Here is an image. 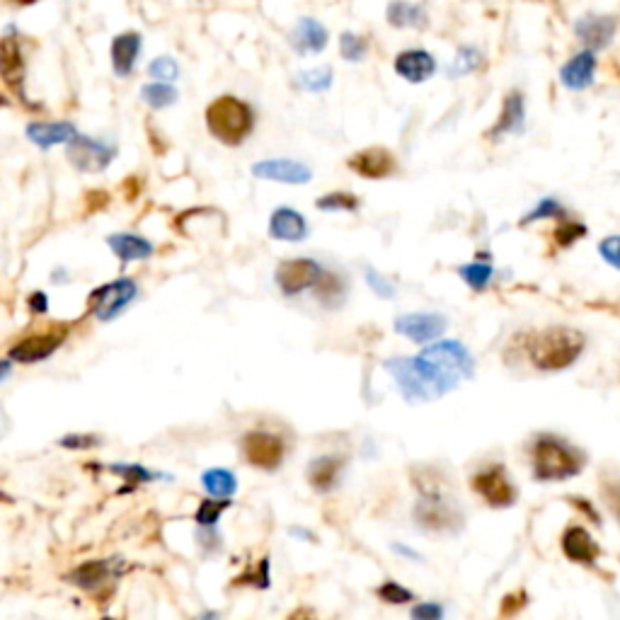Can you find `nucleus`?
Masks as SVG:
<instances>
[{
    "instance_id": "1",
    "label": "nucleus",
    "mask_w": 620,
    "mask_h": 620,
    "mask_svg": "<svg viewBox=\"0 0 620 620\" xmlns=\"http://www.w3.org/2000/svg\"><path fill=\"white\" fill-rule=\"evenodd\" d=\"M386 369L390 376L398 383L400 393L410 403H429V400H439L449 390L458 386V378L451 376L449 371L441 369L427 357H395L386 361Z\"/></svg>"
},
{
    "instance_id": "2",
    "label": "nucleus",
    "mask_w": 620,
    "mask_h": 620,
    "mask_svg": "<svg viewBox=\"0 0 620 620\" xmlns=\"http://www.w3.org/2000/svg\"><path fill=\"white\" fill-rule=\"evenodd\" d=\"M587 347L584 332L574 327H548V330L531 335L528 342V359L538 371H565L582 357Z\"/></svg>"
},
{
    "instance_id": "3",
    "label": "nucleus",
    "mask_w": 620,
    "mask_h": 620,
    "mask_svg": "<svg viewBox=\"0 0 620 620\" xmlns=\"http://www.w3.org/2000/svg\"><path fill=\"white\" fill-rule=\"evenodd\" d=\"M206 126H209L211 136L226 146H238L250 136L252 126H255V114H252L250 105L233 95L218 97L206 109Z\"/></svg>"
},
{
    "instance_id": "4",
    "label": "nucleus",
    "mask_w": 620,
    "mask_h": 620,
    "mask_svg": "<svg viewBox=\"0 0 620 620\" xmlns=\"http://www.w3.org/2000/svg\"><path fill=\"white\" fill-rule=\"evenodd\" d=\"M584 458L558 436L543 434L533 444V478L541 482L567 480L579 475Z\"/></svg>"
},
{
    "instance_id": "5",
    "label": "nucleus",
    "mask_w": 620,
    "mask_h": 620,
    "mask_svg": "<svg viewBox=\"0 0 620 620\" xmlns=\"http://www.w3.org/2000/svg\"><path fill=\"white\" fill-rule=\"evenodd\" d=\"M136 296H139V286H136V281L126 279V277L114 279L90 294L88 298L90 313H93L97 320H102V323H109V320H114L117 315H122L124 308L129 306Z\"/></svg>"
},
{
    "instance_id": "6",
    "label": "nucleus",
    "mask_w": 620,
    "mask_h": 620,
    "mask_svg": "<svg viewBox=\"0 0 620 620\" xmlns=\"http://www.w3.org/2000/svg\"><path fill=\"white\" fill-rule=\"evenodd\" d=\"M68 337L66 325H49L42 332H32V335L22 337L8 349V357L17 361V364H37V361L49 359L56 349L61 347L63 340Z\"/></svg>"
},
{
    "instance_id": "7",
    "label": "nucleus",
    "mask_w": 620,
    "mask_h": 620,
    "mask_svg": "<svg viewBox=\"0 0 620 620\" xmlns=\"http://www.w3.org/2000/svg\"><path fill=\"white\" fill-rule=\"evenodd\" d=\"M117 155V148L105 141L90 139V136H76L68 143V160L80 172H102Z\"/></svg>"
},
{
    "instance_id": "8",
    "label": "nucleus",
    "mask_w": 620,
    "mask_h": 620,
    "mask_svg": "<svg viewBox=\"0 0 620 620\" xmlns=\"http://www.w3.org/2000/svg\"><path fill=\"white\" fill-rule=\"evenodd\" d=\"M323 269L315 260H306V257H296V260H286L279 264L277 269V286L284 296H296L306 289H315Z\"/></svg>"
},
{
    "instance_id": "9",
    "label": "nucleus",
    "mask_w": 620,
    "mask_h": 620,
    "mask_svg": "<svg viewBox=\"0 0 620 620\" xmlns=\"http://www.w3.org/2000/svg\"><path fill=\"white\" fill-rule=\"evenodd\" d=\"M245 461L260 470H274L284 461V441L269 432H248L240 441Z\"/></svg>"
},
{
    "instance_id": "10",
    "label": "nucleus",
    "mask_w": 620,
    "mask_h": 620,
    "mask_svg": "<svg viewBox=\"0 0 620 620\" xmlns=\"http://www.w3.org/2000/svg\"><path fill=\"white\" fill-rule=\"evenodd\" d=\"M473 490L478 492L490 507L497 509L512 507L516 502V487L512 485V480L507 478L502 465H492V468L480 470L473 478Z\"/></svg>"
},
{
    "instance_id": "11",
    "label": "nucleus",
    "mask_w": 620,
    "mask_h": 620,
    "mask_svg": "<svg viewBox=\"0 0 620 620\" xmlns=\"http://www.w3.org/2000/svg\"><path fill=\"white\" fill-rule=\"evenodd\" d=\"M422 357L432 359L434 364L441 366V369L449 371L451 376H456L458 381H461V378H470L475 373L473 357H470L468 349L456 340L429 344V347L422 352Z\"/></svg>"
},
{
    "instance_id": "12",
    "label": "nucleus",
    "mask_w": 620,
    "mask_h": 620,
    "mask_svg": "<svg viewBox=\"0 0 620 620\" xmlns=\"http://www.w3.org/2000/svg\"><path fill=\"white\" fill-rule=\"evenodd\" d=\"M395 332L407 337V340L427 344L436 340L441 332L449 327V320L441 313H407L395 318Z\"/></svg>"
},
{
    "instance_id": "13",
    "label": "nucleus",
    "mask_w": 620,
    "mask_h": 620,
    "mask_svg": "<svg viewBox=\"0 0 620 620\" xmlns=\"http://www.w3.org/2000/svg\"><path fill=\"white\" fill-rule=\"evenodd\" d=\"M252 175L257 180H272L281 182V185H308L313 180V170L291 158L260 160V163L252 165Z\"/></svg>"
},
{
    "instance_id": "14",
    "label": "nucleus",
    "mask_w": 620,
    "mask_h": 620,
    "mask_svg": "<svg viewBox=\"0 0 620 620\" xmlns=\"http://www.w3.org/2000/svg\"><path fill=\"white\" fill-rule=\"evenodd\" d=\"M347 168L366 180H383L395 172V155L381 146L364 148L347 160Z\"/></svg>"
},
{
    "instance_id": "15",
    "label": "nucleus",
    "mask_w": 620,
    "mask_h": 620,
    "mask_svg": "<svg viewBox=\"0 0 620 620\" xmlns=\"http://www.w3.org/2000/svg\"><path fill=\"white\" fill-rule=\"evenodd\" d=\"M616 17L608 15H587L574 25V34H577L579 42L591 51L606 49L608 44L616 37Z\"/></svg>"
},
{
    "instance_id": "16",
    "label": "nucleus",
    "mask_w": 620,
    "mask_h": 620,
    "mask_svg": "<svg viewBox=\"0 0 620 620\" xmlns=\"http://www.w3.org/2000/svg\"><path fill=\"white\" fill-rule=\"evenodd\" d=\"M562 553L567 560L577 562V565L591 567L601 555V545L591 538V533L582 526H570L562 533Z\"/></svg>"
},
{
    "instance_id": "17",
    "label": "nucleus",
    "mask_w": 620,
    "mask_h": 620,
    "mask_svg": "<svg viewBox=\"0 0 620 620\" xmlns=\"http://www.w3.org/2000/svg\"><path fill=\"white\" fill-rule=\"evenodd\" d=\"M117 560H90L83 562V565L76 567L71 574H68V584L73 587H80L90 594H97L105 584H112V579L117 577Z\"/></svg>"
},
{
    "instance_id": "18",
    "label": "nucleus",
    "mask_w": 620,
    "mask_h": 620,
    "mask_svg": "<svg viewBox=\"0 0 620 620\" xmlns=\"http://www.w3.org/2000/svg\"><path fill=\"white\" fill-rule=\"evenodd\" d=\"M269 235L274 240H284V243H301L308 235V223L291 206H279L269 218Z\"/></svg>"
},
{
    "instance_id": "19",
    "label": "nucleus",
    "mask_w": 620,
    "mask_h": 620,
    "mask_svg": "<svg viewBox=\"0 0 620 620\" xmlns=\"http://www.w3.org/2000/svg\"><path fill=\"white\" fill-rule=\"evenodd\" d=\"M415 519L424 528H434V531H444V528H449V524H458V514L453 512L451 504H444V499L436 495V492H429V495L417 504Z\"/></svg>"
},
{
    "instance_id": "20",
    "label": "nucleus",
    "mask_w": 620,
    "mask_h": 620,
    "mask_svg": "<svg viewBox=\"0 0 620 620\" xmlns=\"http://www.w3.org/2000/svg\"><path fill=\"white\" fill-rule=\"evenodd\" d=\"M594 73H596V56L591 49L579 51L574 54L570 61L562 66L560 71V80L565 88L570 90H584L594 83Z\"/></svg>"
},
{
    "instance_id": "21",
    "label": "nucleus",
    "mask_w": 620,
    "mask_h": 620,
    "mask_svg": "<svg viewBox=\"0 0 620 620\" xmlns=\"http://www.w3.org/2000/svg\"><path fill=\"white\" fill-rule=\"evenodd\" d=\"M436 71V61L429 51L422 49H410L403 51V54L395 59V73L400 78L410 80V83H424L434 76Z\"/></svg>"
},
{
    "instance_id": "22",
    "label": "nucleus",
    "mask_w": 620,
    "mask_h": 620,
    "mask_svg": "<svg viewBox=\"0 0 620 620\" xmlns=\"http://www.w3.org/2000/svg\"><path fill=\"white\" fill-rule=\"evenodd\" d=\"M524 119H526V109H524V97L521 93H509L504 97L502 114H499L497 124L490 129V139H499L504 134H521L524 131Z\"/></svg>"
},
{
    "instance_id": "23",
    "label": "nucleus",
    "mask_w": 620,
    "mask_h": 620,
    "mask_svg": "<svg viewBox=\"0 0 620 620\" xmlns=\"http://www.w3.org/2000/svg\"><path fill=\"white\" fill-rule=\"evenodd\" d=\"M78 136L76 126L71 122H34L27 126V139L37 143L39 148L59 146V143H71Z\"/></svg>"
},
{
    "instance_id": "24",
    "label": "nucleus",
    "mask_w": 620,
    "mask_h": 620,
    "mask_svg": "<svg viewBox=\"0 0 620 620\" xmlns=\"http://www.w3.org/2000/svg\"><path fill=\"white\" fill-rule=\"evenodd\" d=\"M141 54V34L136 32H126L119 34L117 39L112 42V66L117 76H131L134 71V63L139 61Z\"/></svg>"
},
{
    "instance_id": "25",
    "label": "nucleus",
    "mask_w": 620,
    "mask_h": 620,
    "mask_svg": "<svg viewBox=\"0 0 620 620\" xmlns=\"http://www.w3.org/2000/svg\"><path fill=\"white\" fill-rule=\"evenodd\" d=\"M344 468V458L340 456H320L308 465V482L315 492H330L337 485Z\"/></svg>"
},
{
    "instance_id": "26",
    "label": "nucleus",
    "mask_w": 620,
    "mask_h": 620,
    "mask_svg": "<svg viewBox=\"0 0 620 620\" xmlns=\"http://www.w3.org/2000/svg\"><path fill=\"white\" fill-rule=\"evenodd\" d=\"M107 245L112 248L114 255H117L122 262L148 260V257L153 255V245L148 243L146 238H141V235H134V233L109 235Z\"/></svg>"
},
{
    "instance_id": "27",
    "label": "nucleus",
    "mask_w": 620,
    "mask_h": 620,
    "mask_svg": "<svg viewBox=\"0 0 620 620\" xmlns=\"http://www.w3.org/2000/svg\"><path fill=\"white\" fill-rule=\"evenodd\" d=\"M294 44L301 54H320L327 47V30L313 17H303L296 25Z\"/></svg>"
},
{
    "instance_id": "28",
    "label": "nucleus",
    "mask_w": 620,
    "mask_h": 620,
    "mask_svg": "<svg viewBox=\"0 0 620 620\" xmlns=\"http://www.w3.org/2000/svg\"><path fill=\"white\" fill-rule=\"evenodd\" d=\"M0 56H3V80L8 88H13L15 93L22 95V78H25V63H22L20 47H17L15 39L5 37L0 44ZM25 97V95H22Z\"/></svg>"
},
{
    "instance_id": "29",
    "label": "nucleus",
    "mask_w": 620,
    "mask_h": 620,
    "mask_svg": "<svg viewBox=\"0 0 620 620\" xmlns=\"http://www.w3.org/2000/svg\"><path fill=\"white\" fill-rule=\"evenodd\" d=\"M202 485L211 497L226 499L235 492V487H238V480H235V475L231 473V470L211 468L202 475Z\"/></svg>"
},
{
    "instance_id": "30",
    "label": "nucleus",
    "mask_w": 620,
    "mask_h": 620,
    "mask_svg": "<svg viewBox=\"0 0 620 620\" xmlns=\"http://www.w3.org/2000/svg\"><path fill=\"white\" fill-rule=\"evenodd\" d=\"M344 294H347L344 281L340 274H335V272H323V277H320L318 284H315V296H318L320 303L327 308L340 306V303L344 301Z\"/></svg>"
},
{
    "instance_id": "31",
    "label": "nucleus",
    "mask_w": 620,
    "mask_h": 620,
    "mask_svg": "<svg viewBox=\"0 0 620 620\" xmlns=\"http://www.w3.org/2000/svg\"><path fill=\"white\" fill-rule=\"evenodd\" d=\"M388 22L393 27H422L427 22V13L419 5L405 3V0H398L388 8Z\"/></svg>"
},
{
    "instance_id": "32",
    "label": "nucleus",
    "mask_w": 620,
    "mask_h": 620,
    "mask_svg": "<svg viewBox=\"0 0 620 620\" xmlns=\"http://www.w3.org/2000/svg\"><path fill=\"white\" fill-rule=\"evenodd\" d=\"M141 100L153 109H165L177 102V90L168 83H148L141 88Z\"/></svg>"
},
{
    "instance_id": "33",
    "label": "nucleus",
    "mask_w": 620,
    "mask_h": 620,
    "mask_svg": "<svg viewBox=\"0 0 620 620\" xmlns=\"http://www.w3.org/2000/svg\"><path fill=\"white\" fill-rule=\"evenodd\" d=\"M482 54L475 47H461L458 49L456 59H453V63L449 66V76L451 78H461V76H468V73L478 71V68L482 66Z\"/></svg>"
},
{
    "instance_id": "34",
    "label": "nucleus",
    "mask_w": 620,
    "mask_h": 620,
    "mask_svg": "<svg viewBox=\"0 0 620 620\" xmlns=\"http://www.w3.org/2000/svg\"><path fill=\"white\" fill-rule=\"evenodd\" d=\"M296 83L298 88L308 90V93H325V90L332 85V71L325 66L310 68V71L298 73Z\"/></svg>"
},
{
    "instance_id": "35",
    "label": "nucleus",
    "mask_w": 620,
    "mask_h": 620,
    "mask_svg": "<svg viewBox=\"0 0 620 620\" xmlns=\"http://www.w3.org/2000/svg\"><path fill=\"white\" fill-rule=\"evenodd\" d=\"M228 507H231L228 497L226 499H218V497L204 499L197 509V524L202 528H214L218 524V519H221V514L226 512Z\"/></svg>"
},
{
    "instance_id": "36",
    "label": "nucleus",
    "mask_w": 620,
    "mask_h": 620,
    "mask_svg": "<svg viewBox=\"0 0 620 620\" xmlns=\"http://www.w3.org/2000/svg\"><path fill=\"white\" fill-rule=\"evenodd\" d=\"M458 274H461V279L470 286V289L482 291L487 284H490L492 267L485 262H470V264H465V267L458 269Z\"/></svg>"
},
{
    "instance_id": "37",
    "label": "nucleus",
    "mask_w": 620,
    "mask_h": 620,
    "mask_svg": "<svg viewBox=\"0 0 620 620\" xmlns=\"http://www.w3.org/2000/svg\"><path fill=\"white\" fill-rule=\"evenodd\" d=\"M109 470H112V473H117V475H122L129 487H136V485H143V482L155 480V473L146 470L139 463H114V465H109Z\"/></svg>"
},
{
    "instance_id": "38",
    "label": "nucleus",
    "mask_w": 620,
    "mask_h": 620,
    "mask_svg": "<svg viewBox=\"0 0 620 620\" xmlns=\"http://www.w3.org/2000/svg\"><path fill=\"white\" fill-rule=\"evenodd\" d=\"M320 211H357L359 199L349 192H330L315 202Z\"/></svg>"
},
{
    "instance_id": "39",
    "label": "nucleus",
    "mask_w": 620,
    "mask_h": 620,
    "mask_svg": "<svg viewBox=\"0 0 620 620\" xmlns=\"http://www.w3.org/2000/svg\"><path fill=\"white\" fill-rule=\"evenodd\" d=\"M601 497H604L608 512L616 516V521L620 524V478L618 475H601Z\"/></svg>"
},
{
    "instance_id": "40",
    "label": "nucleus",
    "mask_w": 620,
    "mask_h": 620,
    "mask_svg": "<svg viewBox=\"0 0 620 620\" xmlns=\"http://www.w3.org/2000/svg\"><path fill=\"white\" fill-rule=\"evenodd\" d=\"M366 51H369V44H366L364 37H359V34L354 32H344L342 39H340V54L344 61H352L357 63L366 56Z\"/></svg>"
},
{
    "instance_id": "41",
    "label": "nucleus",
    "mask_w": 620,
    "mask_h": 620,
    "mask_svg": "<svg viewBox=\"0 0 620 620\" xmlns=\"http://www.w3.org/2000/svg\"><path fill=\"white\" fill-rule=\"evenodd\" d=\"M584 235H587V226L584 223H574V221H565L560 223L558 228H555L553 238H555V245L558 248H572L577 240H582Z\"/></svg>"
},
{
    "instance_id": "42",
    "label": "nucleus",
    "mask_w": 620,
    "mask_h": 620,
    "mask_svg": "<svg viewBox=\"0 0 620 620\" xmlns=\"http://www.w3.org/2000/svg\"><path fill=\"white\" fill-rule=\"evenodd\" d=\"M376 596L381 601H386V604H393V606H403V604H410V601H415V594L398 582L381 584V587L376 589Z\"/></svg>"
},
{
    "instance_id": "43",
    "label": "nucleus",
    "mask_w": 620,
    "mask_h": 620,
    "mask_svg": "<svg viewBox=\"0 0 620 620\" xmlns=\"http://www.w3.org/2000/svg\"><path fill=\"white\" fill-rule=\"evenodd\" d=\"M553 216L555 218L565 216V209H562V204L558 202V199H543V202L538 204L531 214L521 218V226H528V223L541 221V218H553Z\"/></svg>"
},
{
    "instance_id": "44",
    "label": "nucleus",
    "mask_w": 620,
    "mask_h": 620,
    "mask_svg": "<svg viewBox=\"0 0 620 620\" xmlns=\"http://www.w3.org/2000/svg\"><path fill=\"white\" fill-rule=\"evenodd\" d=\"M148 73H151V78L155 80H175L180 76V68H177V63L172 61L170 56H160V59H155L151 66H148Z\"/></svg>"
},
{
    "instance_id": "45",
    "label": "nucleus",
    "mask_w": 620,
    "mask_h": 620,
    "mask_svg": "<svg viewBox=\"0 0 620 620\" xmlns=\"http://www.w3.org/2000/svg\"><path fill=\"white\" fill-rule=\"evenodd\" d=\"M599 255L606 264H611V267L620 269V235H611V238L601 240Z\"/></svg>"
},
{
    "instance_id": "46",
    "label": "nucleus",
    "mask_w": 620,
    "mask_h": 620,
    "mask_svg": "<svg viewBox=\"0 0 620 620\" xmlns=\"http://www.w3.org/2000/svg\"><path fill=\"white\" fill-rule=\"evenodd\" d=\"M63 449H95L100 444L95 434H68L59 441Z\"/></svg>"
},
{
    "instance_id": "47",
    "label": "nucleus",
    "mask_w": 620,
    "mask_h": 620,
    "mask_svg": "<svg viewBox=\"0 0 620 620\" xmlns=\"http://www.w3.org/2000/svg\"><path fill=\"white\" fill-rule=\"evenodd\" d=\"M366 281H369V286L373 291H376L381 298H395V286L390 284V281L386 277H381L378 272H373V269H369L366 272Z\"/></svg>"
},
{
    "instance_id": "48",
    "label": "nucleus",
    "mask_w": 620,
    "mask_h": 620,
    "mask_svg": "<svg viewBox=\"0 0 620 620\" xmlns=\"http://www.w3.org/2000/svg\"><path fill=\"white\" fill-rule=\"evenodd\" d=\"M410 616L415 620H439L441 616H444V606L429 601V604H419V606L412 608Z\"/></svg>"
},
{
    "instance_id": "49",
    "label": "nucleus",
    "mask_w": 620,
    "mask_h": 620,
    "mask_svg": "<svg viewBox=\"0 0 620 620\" xmlns=\"http://www.w3.org/2000/svg\"><path fill=\"white\" fill-rule=\"evenodd\" d=\"M528 596L526 591H516V594H507L502 599V616H514V613H519L521 608L526 606Z\"/></svg>"
},
{
    "instance_id": "50",
    "label": "nucleus",
    "mask_w": 620,
    "mask_h": 620,
    "mask_svg": "<svg viewBox=\"0 0 620 620\" xmlns=\"http://www.w3.org/2000/svg\"><path fill=\"white\" fill-rule=\"evenodd\" d=\"M248 579H257V587H269V560L264 558V560H260V570L257 572H248V574H243V577H238L235 579V584H248Z\"/></svg>"
},
{
    "instance_id": "51",
    "label": "nucleus",
    "mask_w": 620,
    "mask_h": 620,
    "mask_svg": "<svg viewBox=\"0 0 620 620\" xmlns=\"http://www.w3.org/2000/svg\"><path fill=\"white\" fill-rule=\"evenodd\" d=\"M27 308L32 310V313H47L49 310V298L44 291H34V294L27 298Z\"/></svg>"
},
{
    "instance_id": "52",
    "label": "nucleus",
    "mask_w": 620,
    "mask_h": 620,
    "mask_svg": "<svg viewBox=\"0 0 620 620\" xmlns=\"http://www.w3.org/2000/svg\"><path fill=\"white\" fill-rule=\"evenodd\" d=\"M570 502H572V504H574V507H577V509H582V512H584V514H587V516H589V519H591V521H594V524H596V526H601V516H599V514H596V509H594V507H591V504L587 502V499L570 497Z\"/></svg>"
},
{
    "instance_id": "53",
    "label": "nucleus",
    "mask_w": 620,
    "mask_h": 620,
    "mask_svg": "<svg viewBox=\"0 0 620 620\" xmlns=\"http://www.w3.org/2000/svg\"><path fill=\"white\" fill-rule=\"evenodd\" d=\"M393 553L403 555V558H410V560H415V562H422V555H419L417 550L405 548V545H400V543H393Z\"/></svg>"
},
{
    "instance_id": "54",
    "label": "nucleus",
    "mask_w": 620,
    "mask_h": 620,
    "mask_svg": "<svg viewBox=\"0 0 620 620\" xmlns=\"http://www.w3.org/2000/svg\"><path fill=\"white\" fill-rule=\"evenodd\" d=\"M291 536H298V538H308V541H310V538H313V536H310V533H306V531H301V528H294V531H291Z\"/></svg>"
},
{
    "instance_id": "55",
    "label": "nucleus",
    "mask_w": 620,
    "mask_h": 620,
    "mask_svg": "<svg viewBox=\"0 0 620 620\" xmlns=\"http://www.w3.org/2000/svg\"><path fill=\"white\" fill-rule=\"evenodd\" d=\"M15 3H20V5H30V3H34V0H15Z\"/></svg>"
}]
</instances>
